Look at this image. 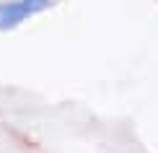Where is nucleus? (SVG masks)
Masks as SVG:
<instances>
[{
	"label": "nucleus",
	"mask_w": 158,
	"mask_h": 153,
	"mask_svg": "<svg viewBox=\"0 0 158 153\" xmlns=\"http://www.w3.org/2000/svg\"><path fill=\"white\" fill-rule=\"evenodd\" d=\"M52 8V0H10L0 5V31H10L26 18Z\"/></svg>",
	"instance_id": "nucleus-1"
}]
</instances>
